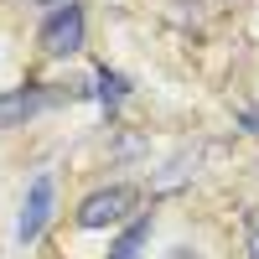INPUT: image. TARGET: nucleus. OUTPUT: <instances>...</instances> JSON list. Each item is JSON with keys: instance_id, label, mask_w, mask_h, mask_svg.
I'll use <instances>...</instances> for the list:
<instances>
[{"instance_id": "obj_3", "label": "nucleus", "mask_w": 259, "mask_h": 259, "mask_svg": "<svg viewBox=\"0 0 259 259\" xmlns=\"http://www.w3.org/2000/svg\"><path fill=\"white\" fill-rule=\"evenodd\" d=\"M52 202H57V182H52V171H36L26 202H21V218H16V239H21V244H36V239H41V228L52 223Z\"/></svg>"}, {"instance_id": "obj_7", "label": "nucleus", "mask_w": 259, "mask_h": 259, "mask_svg": "<svg viewBox=\"0 0 259 259\" xmlns=\"http://www.w3.org/2000/svg\"><path fill=\"white\" fill-rule=\"evenodd\" d=\"M249 254L259 259V212H249Z\"/></svg>"}, {"instance_id": "obj_5", "label": "nucleus", "mask_w": 259, "mask_h": 259, "mask_svg": "<svg viewBox=\"0 0 259 259\" xmlns=\"http://www.w3.org/2000/svg\"><path fill=\"white\" fill-rule=\"evenodd\" d=\"M150 244V212H140L135 223L119 228V239L109 244V259H140V249Z\"/></svg>"}, {"instance_id": "obj_4", "label": "nucleus", "mask_w": 259, "mask_h": 259, "mask_svg": "<svg viewBox=\"0 0 259 259\" xmlns=\"http://www.w3.org/2000/svg\"><path fill=\"white\" fill-rule=\"evenodd\" d=\"M41 109H47V89H41V83L6 89V94H0V130H21L26 119H36Z\"/></svg>"}, {"instance_id": "obj_6", "label": "nucleus", "mask_w": 259, "mask_h": 259, "mask_svg": "<svg viewBox=\"0 0 259 259\" xmlns=\"http://www.w3.org/2000/svg\"><path fill=\"white\" fill-rule=\"evenodd\" d=\"M124 94H130V78H124V73H109V68H99V104H104V109H119Z\"/></svg>"}, {"instance_id": "obj_1", "label": "nucleus", "mask_w": 259, "mask_h": 259, "mask_svg": "<svg viewBox=\"0 0 259 259\" xmlns=\"http://www.w3.org/2000/svg\"><path fill=\"white\" fill-rule=\"evenodd\" d=\"M83 36H89V16H83L78 0H68V6H57L47 21H41L36 47L47 57H73V52H83Z\"/></svg>"}, {"instance_id": "obj_8", "label": "nucleus", "mask_w": 259, "mask_h": 259, "mask_svg": "<svg viewBox=\"0 0 259 259\" xmlns=\"http://www.w3.org/2000/svg\"><path fill=\"white\" fill-rule=\"evenodd\" d=\"M31 6H68V0H31Z\"/></svg>"}, {"instance_id": "obj_2", "label": "nucleus", "mask_w": 259, "mask_h": 259, "mask_svg": "<svg viewBox=\"0 0 259 259\" xmlns=\"http://www.w3.org/2000/svg\"><path fill=\"white\" fill-rule=\"evenodd\" d=\"M130 212H135V187L114 182V187H99L78 202V228H89V233L94 228H119Z\"/></svg>"}]
</instances>
